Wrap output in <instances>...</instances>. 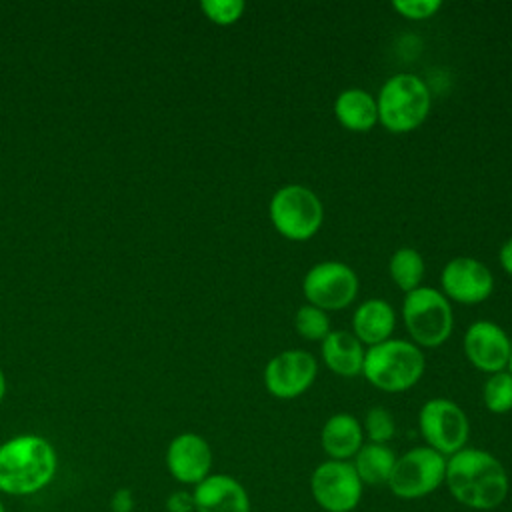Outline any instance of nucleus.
Listing matches in <instances>:
<instances>
[{
  "label": "nucleus",
  "instance_id": "8",
  "mask_svg": "<svg viewBox=\"0 0 512 512\" xmlns=\"http://www.w3.org/2000/svg\"><path fill=\"white\" fill-rule=\"evenodd\" d=\"M418 430L428 448L448 458L466 448L470 422L456 402L448 398H430L418 412Z\"/></svg>",
  "mask_w": 512,
  "mask_h": 512
},
{
  "label": "nucleus",
  "instance_id": "3",
  "mask_svg": "<svg viewBox=\"0 0 512 512\" xmlns=\"http://www.w3.org/2000/svg\"><path fill=\"white\" fill-rule=\"evenodd\" d=\"M426 358L420 346L412 340L388 338L368 346L364 354L362 376L382 392L410 390L422 378Z\"/></svg>",
  "mask_w": 512,
  "mask_h": 512
},
{
  "label": "nucleus",
  "instance_id": "4",
  "mask_svg": "<svg viewBox=\"0 0 512 512\" xmlns=\"http://www.w3.org/2000/svg\"><path fill=\"white\" fill-rule=\"evenodd\" d=\"M378 122L392 134L416 130L430 114L432 94L428 84L412 72H398L384 80L376 96Z\"/></svg>",
  "mask_w": 512,
  "mask_h": 512
},
{
  "label": "nucleus",
  "instance_id": "28",
  "mask_svg": "<svg viewBox=\"0 0 512 512\" xmlns=\"http://www.w3.org/2000/svg\"><path fill=\"white\" fill-rule=\"evenodd\" d=\"M136 506L134 492L130 488H118L110 498V510L112 512H132Z\"/></svg>",
  "mask_w": 512,
  "mask_h": 512
},
{
  "label": "nucleus",
  "instance_id": "24",
  "mask_svg": "<svg viewBox=\"0 0 512 512\" xmlns=\"http://www.w3.org/2000/svg\"><path fill=\"white\" fill-rule=\"evenodd\" d=\"M362 430H364V436L368 438V442L388 444L392 440V436L396 434V422H394L392 412L384 406L368 408V412L364 414Z\"/></svg>",
  "mask_w": 512,
  "mask_h": 512
},
{
  "label": "nucleus",
  "instance_id": "14",
  "mask_svg": "<svg viewBox=\"0 0 512 512\" xmlns=\"http://www.w3.org/2000/svg\"><path fill=\"white\" fill-rule=\"evenodd\" d=\"M212 460L208 440L196 432L174 436L166 448V468L170 476L184 486H196L210 476Z\"/></svg>",
  "mask_w": 512,
  "mask_h": 512
},
{
  "label": "nucleus",
  "instance_id": "16",
  "mask_svg": "<svg viewBox=\"0 0 512 512\" xmlns=\"http://www.w3.org/2000/svg\"><path fill=\"white\" fill-rule=\"evenodd\" d=\"M364 444L360 420L350 412L332 414L320 430V446L328 460H352Z\"/></svg>",
  "mask_w": 512,
  "mask_h": 512
},
{
  "label": "nucleus",
  "instance_id": "23",
  "mask_svg": "<svg viewBox=\"0 0 512 512\" xmlns=\"http://www.w3.org/2000/svg\"><path fill=\"white\" fill-rule=\"evenodd\" d=\"M294 328L304 340H310V342H322L332 330L328 312L312 304H302L296 310Z\"/></svg>",
  "mask_w": 512,
  "mask_h": 512
},
{
  "label": "nucleus",
  "instance_id": "7",
  "mask_svg": "<svg viewBox=\"0 0 512 512\" xmlns=\"http://www.w3.org/2000/svg\"><path fill=\"white\" fill-rule=\"evenodd\" d=\"M446 456L428 446H416L396 456L388 488L402 500H418L444 484Z\"/></svg>",
  "mask_w": 512,
  "mask_h": 512
},
{
  "label": "nucleus",
  "instance_id": "15",
  "mask_svg": "<svg viewBox=\"0 0 512 512\" xmlns=\"http://www.w3.org/2000/svg\"><path fill=\"white\" fill-rule=\"evenodd\" d=\"M194 512H252L248 490L230 474L212 472L192 488Z\"/></svg>",
  "mask_w": 512,
  "mask_h": 512
},
{
  "label": "nucleus",
  "instance_id": "22",
  "mask_svg": "<svg viewBox=\"0 0 512 512\" xmlns=\"http://www.w3.org/2000/svg\"><path fill=\"white\" fill-rule=\"evenodd\" d=\"M482 400L488 412L506 414L512 410V374L508 370L490 374L482 386Z\"/></svg>",
  "mask_w": 512,
  "mask_h": 512
},
{
  "label": "nucleus",
  "instance_id": "17",
  "mask_svg": "<svg viewBox=\"0 0 512 512\" xmlns=\"http://www.w3.org/2000/svg\"><path fill=\"white\" fill-rule=\"evenodd\" d=\"M396 328V312L384 298H368L360 302L352 314V334L366 346L392 338Z\"/></svg>",
  "mask_w": 512,
  "mask_h": 512
},
{
  "label": "nucleus",
  "instance_id": "25",
  "mask_svg": "<svg viewBox=\"0 0 512 512\" xmlns=\"http://www.w3.org/2000/svg\"><path fill=\"white\" fill-rule=\"evenodd\" d=\"M246 4L242 0H202L200 10L202 14L218 26H230L238 22L244 14Z\"/></svg>",
  "mask_w": 512,
  "mask_h": 512
},
{
  "label": "nucleus",
  "instance_id": "12",
  "mask_svg": "<svg viewBox=\"0 0 512 512\" xmlns=\"http://www.w3.org/2000/svg\"><path fill=\"white\" fill-rule=\"evenodd\" d=\"M442 294L458 304H480L494 292V274L472 256H456L448 260L440 272Z\"/></svg>",
  "mask_w": 512,
  "mask_h": 512
},
{
  "label": "nucleus",
  "instance_id": "6",
  "mask_svg": "<svg viewBox=\"0 0 512 512\" xmlns=\"http://www.w3.org/2000/svg\"><path fill=\"white\" fill-rule=\"evenodd\" d=\"M268 216L278 234L288 240L304 242L320 230L324 206L312 188L304 184H286L272 194Z\"/></svg>",
  "mask_w": 512,
  "mask_h": 512
},
{
  "label": "nucleus",
  "instance_id": "10",
  "mask_svg": "<svg viewBox=\"0 0 512 512\" xmlns=\"http://www.w3.org/2000/svg\"><path fill=\"white\" fill-rule=\"evenodd\" d=\"M360 482L350 460H324L310 476V494L324 512H352L362 500Z\"/></svg>",
  "mask_w": 512,
  "mask_h": 512
},
{
  "label": "nucleus",
  "instance_id": "13",
  "mask_svg": "<svg viewBox=\"0 0 512 512\" xmlns=\"http://www.w3.org/2000/svg\"><path fill=\"white\" fill-rule=\"evenodd\" d=\"M462 348L468 362L490 376L508 368L512 340L500 324L492 320H476L466 328Z\"/></svg>",
  "mask_w": 512,
  "mask_h": 512
},
{
  "label": "nucleus",
  "instance_id": "26",
  "mask_svg": "<svg viewBox=\"0 0 512 512\" xmlns=\"http://www.w3.org/2000/svg\"><path fill=\"white\" fill-rule=\"evenodd\" d=\"M392 8L408 20H426L442 8V2L440 0H394Z\"/></svg>",
  "mask_w": 512,
  "mask_h": 512
},
{
  "label": "nucleus",
  "instance_id": "27",
  "mask_svg": "<svg viewBox=\"0 0 512 512\" xmlns=\"http://www.w3.org/2000/svg\"><path fill=\"white\" fill-rule=\"evenodd\" d=\"M168 512H194V496L192 490H174L166 498Z\"/></svg>",
  "mask_w": 512,
  "mask_h": 512
},
{
  "label": "nucleus",
  "instance_id": "31",
  "mask_svg": "<svg viewBox=\"0 0 512 512\" xmlns=\"http://www.w3.org/2000/svg\"><path fill=\"white\" fill-rule=\"evenodd\" d=\"M508 372L512 374V354H510V362H508Z\"/></svg>",
  "mask_w": 512,
  "mask_h": 512
},
{
  "label": "nucleus",
  "instance_id": "21",
  "mask_svg": "<svg viewBox=\"0 0 512 512\" xmlns=\"http://www.w3.org/2000/svg\"><path fill=\"white\" fill-rule=\"evenodd\" d=\"M424 258L422 254L412 248V246H402L398 248L388 262V274L392 278V282L404 292H412L416 288L422 286V278H424Z\"/></svg>",
  "mask_w": 512,
  "mask_h": 512
},
{
  "label": "nucleus",
  "instance_id": "18",
  "mask_svg": "<svg viewBox=\"0 0 512 512\" xmlns=\"http://www.w3.org/2000/svg\"><path fill=\"white\" fill-rule=\"evenodd\" d=\"M320 354L324 364L338 376L352 378L362 374L366 348L348 330H330L320 342Z\"/></svg>",
  "mask_w": 512,
  "mask_h": 512
},
{
  "label": "nucleus",
  "instance_id": "9",
  "mask_svg": "<svg viewBox=\"0 0 512 512\" xmlns=\"http://www.w3.org/2000/svg\"><path fill=\"white\" fill-rule=\"evenodd\" d=\"M358 286V274L340 260H322L310 266L302 278L306 302L326 312L350 306L356 300Z\"/></svg>",
  "mask_w": 512,
  "mask_h": 512
},
{
  "label": "nucleus",
  "instance_id": "29",
  "mask_svg": "<svg viewBox=\"0 0 512 512\" xmlns=\"http://www.w3.org/2000/svg\"><path fill=\"white\" fill-rule=\"evenodd\" d=\"M498 260H500V266L504 268V272L512 276V236L508 240H504V244L500 246Z\"/></svg>",
  "mask_w": 512,
  "mask_h": 512
},
{
  "label": "nucleus",
  "instance_id": "32",
  "mask_svg": "<svg viewBox=\"0 0 512 512\" xmlns=\"http://www.w3.org/2000/svg\"><path fill=\"white\" fill-rule=\"evenodd\" d=\"M0 512H6V510H4V504H2V502H0Z\"/></svg>",
  "mask_w": 512,
  "mask_h": 512
},
{
  "label": "nucleus",
  "instance_id": "11",
  "mask_svg": "<svg viewBox=\"0 0 512 512\" xmlns=\"http://www.w3.org/2000/svg\"><path fill=\"white\" fill-rule=\"evenodd\" d=\"M318 362L302 348H288L272 356L264 368L266 390L280 400H292L304 394L316 380Z\"/></svg>",
  "mask_w": 512,
  "mask_h": 512
},
{
  "label": "nucleus",
  "instance_id": "2",
  "mask_svg": "<svg viewBox=\"0 0 512 512\" xmlns=\"http://www.w3.org/2000/svg\"><path fill=\"white\" fill-rule=\"evenodd\" d=\"M58 456L52 442L40 434H18L0 444V492L32 496L56 476Z\"/></svg>",
  "mask_w": 512,
  "mask_h": 512
},
{
  "label": "nucleus",
  "instance_id": "20",
  "mask_svg": "<svg viewBox=\"0 0 512 512\" xmlns=\"http://www.w3.org/2000/svg\"><path fill=\"white\" fill-rule=\"evenodd\" d=\"M350 462L364 486H386L396 462V454L388 444L364 442Z\"/></svg>",
  "mask_w": 512,
  "mask_h": 512
},
{
  "label": "nucleus",
  "instance_id": "1",
  "mask_svg": "<svg viewBox=\"0 0 512 512\" xmlns=\"http://www.w3.org/2000/svg\"><path fill=\"white\" fill-rule=\"evenodd\" d=\"M444 484L458 504L478 512L502 506L510 492L504 464L488 450L468 446L446 458Z\"/></svg>",
  "mask_w": 512,
  "mask_h": 512
},
{
  "label": "nucleus",
  "instance_id": "19",
  "mask_svg": "<svg viewBox=\"0 0 512 512\" xmlns=\"http://www.w3.org/2000/svg\"><path fill=\"white\" fill-rule=\"evenodd\" d=\"M334 116L350 132H368L378 124L376 96L364 88H346L334 100Z\"/></svg>",
  "mask_w": 512,
  "mask_h": 512
},
{
  "label": "nucleus",
  "instance_id": "30",
  "mask_svg": "<svg viewBox=\"0 0 512 512\" xmlns=\"http://www.w3.org/2000/svg\"><path fill=\"white\" fill-rule=\"evenodd\" d=\"M4 394H6V378H4V372L0 370V402L4 400Z\"/></svg>",
  "mask_w": 512,
  "mask_h": 512
},
{
  "label": "nucleus",
  "instance_id": "5",
  "mask_svg": "<svg viewBox=\"0 0 512 512\" xmlns=\"http://www.w3.org/2000/svg\"><path fill=\"white\" fill-rule=\"evenodd\" d=\"M402 322L416 346L436 348L450 338L454 312L450 300L438 288L420 286L404 294Z\"/></svg>",
  "mask_w": 512,
  "mask_h": 512
}]
</instances>
